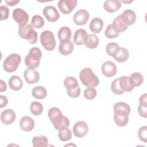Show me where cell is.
<instances>
[{
    "label": "cell",
    "mask_w": 147,
    "mask_h": 147,
    "mask_svg": "<svg viewBox=\"0 0 147 147\" xmlns=\"http://www.w3.org/2000/svg\"><path fill=\"white\" fill-rule=\"evenodd\" d=\"M48 115L55 128L57 130L67 128L70 124L68 118L64 116L61 110L57 107H53L49 109Z\"/></svg>",
    "instance_id": "cell-1"
},
{
    "label": "cell",
    "mask_w": 147,
    "mask_h": 147,
    "mask_svg": "<svg viewBox=\"0 0 147 147\" xmlns=\"http://www.w3.org/2000/svg\"><path fill=\"white\" fill-rule=\"evenodd\" d=\"M42 56V52L40 48L37 47H33L31 48L28 54L25 58V65L30 69H34L37 68L40 64Z\"/></svg>",
    "instance_id": "cell-2"
},
{
    "label": "cell",
    "mask_w": 147,
    "mask_h": 147,
    "mask_svg": "<svg viewBox=\"0 0 147 147\" xmlns=\"http://www.w3.org/2000/svg\"><path fill=\"white\" fill-rule=\"evenodd\" d=\"M79 78L82 83L86 87H96L99 83L98 78L90 68H84L81 70Z\"/></svg>",
    "instance_id": "cell-3"
},
{
    "label": "cell",
    "mask_w": 147,
    "mask_h": 147,
    "mask_svg": "<svg viewBox=\"0 0 147 147\" xmlns=\"http://www.w3.org/2000/svg\"><path fill=\"white\" fill-rule=\"evenodd\" d=\"M18 35L22 38L26 39L29 44H34L37 40V33L33 29V26L29 24L19 26Z\"/></svg>",
    "instance_id": "cell-4"
},
{
    "label": "cell",
    "mask_w": 147,
    "mask_h": 147,
    "mask_svg": "<svg viewBox=\"0 0 147 147\" xmlns=\"http://www.w3.org/2000/svg\"><path fill=\"white\" fill-rule=\"evenodd\" d=\"M21 61L20 55L17 53H11L7 56L3 63V67L5 71L13 72L17 70Z\"/></svg>",
    "instance_id": "cell-5"
},
{
    "label": "cell",
    "mask_w": 147,
    "mask_h": 147,
    "mask_svg": "<svg viewBox=\"0 0 147 147\" xmlns=\"http://www.w3.org/2000/svg\"><path fill=\"white\" fill-rule=\"evenodd\" d=\"M40 41L45 49L53 51L56 46V40L53 33L50 30H44L40 34Z\"/></svg>",
    "instance_id": "cell-6"
},
{
    "label": "cell",
    "mask_w": 147,
    "mask_h": 147,
    "mask_svg": "<svg viewBox=\"0 0 147 147\" xmlns=\"http://www.w3.org/2000/svg\"><path fill=\"white\" fill-rule=\"evenodd\" d=\"M13 20L17 22L19 26L26 24L29 20L28 13L21 8H16L12 13Z\"/></svg>",
    "instance_id": "cell-7"
},
{
    "label": "cell",
    "mask_w": 147,
    "mask_h": 147,
    "mask_svg": "<svg viewBox=\"0 0 147 147\" xmlns=\"http://www.w3.org/2000/svg\"><path fill=\"white\" fill-rule=\"evenodd\" d=\"M77 2L76 0H61L58 2L57 6L61 13L68 14L76 6Z\"/></svg>",
    "instance_id": "cell-8"
},
{
    "label": "cell",
    "mask_w": 147,
    "mask_h": 147,
    "mask_svg": "<svg viewBox=\"0 0 147 147\" xmlns=\"http://www.w3.org/2000/svg\"><path fill=\"white\" fill-rule=\"evenodd\" d=\"M74 136L78 138L84 137L86 136L88 131V127L87 124L83 121L76 122L72 129Z\"/></svg>",
    "instance_id": "cell-9"
},
{
    "label": "cell",
    "mask_w": 147,
    "mask_h": 147,
    "mask_svg": "<svg viewBox=\"0 0 147 147\" xmlns=\"http://www.w3.org/2000/svg\"><path fill=\"white\" fill-rule=\"evenodd\" d=\"M42 13L47 20L51 22L57 21L60 17V14L57 10L53 6L49 5L45 7Z\"/></svg>",
    "instance_id": "cell-10"
},
{
    "label": "cell",
    "mask_w": 147,
    "mask_h": 147,
    "mask_svg": "<svg viewBox=\"0 0 147 147\" xmlns=\"http://www.w3.org/2000/svg\"><path fill=\"white\" fill-rule=\"evenodd\" d=\"M89 13L84 9L78 10L73 16V21L77 25H85L89 19Z\"/></svg>",
    "instance_id": "cell-11"
},
{
    "label": "cell",
    "mask_w": 147,
    "mask_h": 147,
    "mask_svg": "<svg viewBox=\"0 0 147 147\" xmlns=\"http://www.w3.org/2000/svg\"><path fill=\"white\" fill-rule=\"evenodd\" d=\"M102 72L106 77L111 78L114 76L117 72V68L116 65L111 61H107L102 65Z\"/></svg>",
    "instance_id": "cell-12"
},
{
    "label": "cell",
    "mask_w": 147,
    "mask_h": 147,
    "mask_svg": "<svg viewBox=\"0 0 147 147\" xmlns=\"http://www.w3.org/2000/svg\"><path fill=\"white\" fill-rule=\"evenodd\" d=\"M24 77L28 84H34L40 80L39 72L35 69H26L24 73Z\"/></svg>",
    "instance_id": "cell-13"
},
{
    "label": "cell",
    "mask_w": 147,
    "mask_h": 147,
    "mask_svg": "<svg viewBox=\"0 0 147 147\" xmlns=\"http://www.w3.org/2000/svg\"><path fill=\"white\" fill-rule=\"evenodd\" d=\"M16 115L14 110L7 109L3 111L1 115V122L6 125H10L14 122L16 119Z\"/></svg>",
    "instance_id": "cell-14"
},
{
    "label": "cell",
    "mask_w": 147,
    "mask_h": 147,
    "mask_svg": "<svg viewBox=\"0 0 147 147\" xmlns=\"http://www.w3.org/2000/svg\"><path fill=\"white\" fill-rule=\"evenodd\" d=\"M88 36V34L84 29H78L75 32L73 41L76 45H81L86 43Z\"/></svg>",
    "instance_id": "cell-15"
},
{
    "label": "cell",
    "mask_w": 147,
    "mask_h": 147,
    "mask_svg": "<svg viewBox=\"0 0 147 147\" xmlns=\"http://www.w3.org/2000/svg\"><path fill=\"white\" fill-rule=\"evenodd\" d=\"M118 78V83L121 90L124 92H130L134 89L132 86L130 78L127 76H122Z\"/></svg>",
    "instance_id": "cell-16"
},
{
    "label": "cell",
    "mask_w": 147,
    "mask_h": 147,
    "mask_svg": "<svg viewBox=\"0 0 147 147\" xmlns=\"http://www.w3.org/2000/svg\"><path fill=\"white\" fill-rule=\"evenodd\" d=\"M20 126L22 130L30 131L34 127V122L29 116H24L20 119Z\"/></svg>",
    "instance_id": "cell-17"
},
{
    "label": "cell",
    "mask_w": 147,
    "mask_h": 147,
    "mask_svg": "<svg viewBox=\"0 0 147 147\" xmlns=\"http://www.w3.org/2000/svg\"><path fill=\"white\" fill-rule=\"evenodd\" d=\"M121 7V2L118 0H107L103 3L104 9L109 13H114Z\"/></svg>",
    "instance_id": "cell-18"
},
{
    "label": "cell",
    "mask_w": 147,
    "mask_h": 147,
    "mask_svg": "<svg viewBox=\"0 0 147 147\" xmlns=\"http://www.w3.org/2000/svg\"><path fill=\"white\" fill-rule=\"evenodd\" d=\"M122 18L124 22L129 26L133 25L136 20V16L135 12L130 9L124 10L121 14Z\"/></svg>",
    "instance_id": "cell-19"
},
{
    "label": "cell",
    "mask_w": 147,
    "mask_h": 147,
    "mask_svg": "<svg viewBox=\"0 0 147 147\" xmlns=\"http://www.w3.org/2000/svg\"><path fill=\"white\" fill-rule=\"evenodd\" d=\"M73 50L74 45L71 40L60 42V44L59 46V51L62 55H68L72 52Z\"/></svg>",
    "instance_id": "cell-20"
},
{
    "label": "cell",
    "mask_w": 147,
    "mask_h": 147,
    "mask_svg": "<svg viewBox=\"0 0 147 147\" xmlns=\"http://www.w3.org/2000/svg\"><path fill=\"white\" fill-rule=\"evenodd\" d=\"M114 113L129 114L130 113V107L126 103L119 102L114 104L113 106Z\"/></svg>",
    "instance_id": "cell-21"
},
{
    "label": "cell",
    "mask_w": 147,
    "mask_h": 147,
    "mask_svg": "<svg viewBox=\"0 0 147 147\" xmlns=\"http://www.w3.org/2000/svg\"><path fill=\"white\" fill-rule=\"evenodd\" d=\"M103 26V22L102 20L99 17L94 18L90 23L89 28L92 32L99 33L101 32Z\"/></svg>",
    "instance_id": "cell-22"
},
{
    "label": "cell",
    "mask_w": 147,
    "mask_h": 147,
    "mask_svg": "<svg viewBox=\"0 0 147 147\" xmlns=\"http://www.w3.org/2000/svg\"><path fill=\"white\" fill-rule=\"evenodd\" d=\"M71 30L67 26L61 27L57 32L58 38L60 42L67 41L70 40L71 38Z\"/></svg>",
    "instance_id": "cell-23"
},
{
    "label": "cell",
    "mask_w": 147,
    "mask_h": 147,
    "mask_svg": "<svg viewBox=\"0 0 147 147\" xmlns=\"http://www.w3.org/2000/svg\"><path fill=\"white\" fill-rule=\"evenodd\" d=\"M64 86L67 89V92L74 91L79 87L77 79L72 76H67L65 78Z\"/></svg>",
    "instance_id": "cell-24"
},
{
    "label": "cell",
    "mask_w": 147,
    "mask_h": 147,
    "mask_svg": "<svg viewBox=\"0 0 147 147\" xmlns=\"http://www.w3.org/2000/svg\"><path fill=\"white\" fill-rule=\"evenodd\" d=\"M114 29L119 33L127 30L128 25L124 22L121 15H118L113 20L112 24Z\"/></svg>",
    "instance_id": "cell-25"
},
{
    "label": "cell",
    "mask_w": 147,
    "mask_h": 147,
    "mask_svg": "<svg viewBox=\"0 0 147 147\" xmlns=\"http://www.w3.org/2000/svg\"><path fill=\"white\" fill-rule=\"evenodd\" d=\"M9 87L14 91L21 90L23 86V83L21 78L17 75L11 76L8 81Z\"/></svg>",
    "instance_id": "cell-26"
},
{
    "label": "cell",
    "mask_w": 147,
    "mask_h": 147,
    "mask_svg": "<svg viewBox=\"0 0 147 147\" xmlns=\"http://www.w3.org/2000/svg\"><path fill=\"white\" fill-rule=\"evenodd\" d=\"M129 115L124 114H114V121L115 123L120 127L126 126L129 122Z\"/></svg>",
    "instance_id": "cell-27"
},
{
    "label": "cell",
    "mask_w": 147,
    "mask_h": 147,
    "mask_svg": "<svg viewBox=\"0 0 147 147\" xmlns=\"http://www.w3.org/2000/svg\"><path fill=\"white\" fill-rule=\"evenodd\" d=\"M32 94L34 98L38 99H42L47 96V90L43 86H36L32 89Z\"/></svg>",
    "instance_id": "cell-28"
},
{
    "label": "cell",
    "mask_w": 147,
    "mask_h": 147,
    "mask_svg": "<svg viewBox=\"0 0 147 147\" xmlns=\"http://www.w3.org/2000/svg\"><path fill=\"white\" fill-rule=\"evenodd\" d=\"M32 144L34 147H47L48 146V140L42 135L35 136L32 138Z\"/></svg>",
    "instance_id": "cell-29"
},
{
    "label": "cell",
    "mask_w": 147,
    "mask_h": 147,
    "mask_svg": "<svg viewBox=\"0 0 147 147\" xmlns=\"http://www.w3.org/2000/svg\"><path fill=\"white\" fill-rule=\"evenodd\" d=\"M129 57V51L125 48L120 47L119 52L113 58L118 62L123 63L128 59Z\"/></svg>",
    "instance_id": "cell-30"
},
{
    "label": "cell",
    "mask_w": 147,
    "mask_h": 147,
    "mask_svg": "<svg viewBox=\"0 0 147 147\" xmlns=\"http://www.w3.org/2000/svg\"><path fill=\"white\" fill-rule=\"evenodd\" d=\"M132 86L135 87L140 86L142 84L144 81L143 76L139 72H133L129 76Z\"/></svg>",
    "instance_id": "cell-31"
},
{
    "label": "cell",
    "mask_w": 147,
    "mask_h": 147,
    "mask_svg": "<svg viewBox=\"0 0 147 147\" xmlns=\"http://www.w3.org/2000/svg\"><path fill=\"white\" fill-rule=\"evenodd\" d=\"M86 47L90 49H95L99 45V38L97 36L94 34H90L88 39L85 43Z\"/></svg>",
    "instance_id": "cell-32"
},
{
    "label": "cell",
    "mask_w": 147,
    "mask_h": 147,
    "mask_svg": "<svg viewBox=\"0 0 147 147\" xmlns=\"http://www.w3.org/2000/svg\"><path fill=\"white\" fill-rule=\"evenodd\" d=\"M30 110L34 115H40L43 111V106L38 102H32L30 105Z\"/></svg>",
    "instance_id": "cell-33"
},
{
    "label": "cell",
    "mask_w": 147,
    "mask_h": 147,
    "mask_svg": "<svg viewBox=\"0 0 147 147\" xmlns=\"http://www.w3.org/2000/svg\"><path fill=\"white\" fill-rule=\"evenodd\" d=\"M119 46L116 42H109L106 47V53L110 56L114 57L119 52Z\"/></svg>",
    "instance_id": "cell-34"
},
{
    "label": "cell",
    "mask_w": 147,
    "mask_h": 147,
    "mask_svg": "<svg viewBox=\"0 0 147 147\" xmlns=\"http://www.w3.org/2000/svg\"><path fill=\"white\" fill-rule=\"evenodd\" d=\"M58 136L59 139L62 141H67L71 139L72 133L71 131L68 128H65L60 130L59 131Z\"/></svg>",
    "instance_id": "cell-35"
},
{
    "label": "cell",
    "mask_w": 147,
    "mask_h": 147,
    "mask_svg": "<svg viewBox=\"0 0 147 147\" xmlns=\"http://www.w3.org/2000/svg\"><path fill=\"white\" fill-rule=\"evenodd\" d=\"M31 22L32 25L37 29L42 28L45 24L44 18L40 15H34L32 17Z\"/></svg>",
    "instance_id": "cell-36"
},
{
    "label": "cell",
    "mask_w": 147,
    "mask_h": 147,
    "mask_svg": "<svg viewBox=\"0 0 147 147\" xmlns=\"http://www.w3.org/2000/svg\"><path fill=\"white\" fill-rule=\"evenodd\" d=\"M105 34L106 36V37L109 38H117L119 34V33L113 27L112 24H109L105 32Z\"/></svg>",
    "instance_id": "cell-37"
},
{
    "label": "cell",
    "mask_w": 147,
    "mask_h": 147,
    "mask_svg": "<svg viewBox=\"0 0 147 147\" xmlns=\"http://www.w3.org/2000/svg\"><path fill=\"white\" fill-rule=\"evenodd\" d=\"M97 94L96 89L93 87H88L84 91V96L88 100L94 99Z\"/></svg>",
    "instance_id": "cell-38"
},
{
    "label": "cell",
    "mask_w": 147,
    "mask_h": 147,
    "mask_svg": "<svg viewBox=\"0 0 147 147\" xmlns=\"http://www.w3.org/2000/svg\"><path fill=\"white\" fill-rule=\"evenodd\" d=\"M111 89L112 92L116 95H121L123 93V92L121 90L120 87L118 83V78H117L116 79L114 80L111 83Z\"/></svg>",
    "instance_id": "cell-39"
},
{
    "label": "cell",
    "mask_w": 147,
    "mask_h": 147,
    "mask_svg": "<svg viewBox=\"0 0 147 147\" xmlns=\"http://www.w3.org/2000/svg\"><path fill=\"white\" fill-rule=\"evenodd\" d=\"M138 135L140 140L142 142H147V126H141L138 131Z\"/></svg>",
    "instance_id": "cell-40"
},
{
    "label": "cell",
    "mask_w": 147,
    "mask_h": 147,
    "mask_svg": "<svg viewBox=\"0 0 147 147\" xmlns=\"http://www.w3.org/2000/svg\"><path fill=\"white\" fill-rule=\"evenodd\" d=\"M0 11L1 14V20H7L9 17V9L8 7L4 5H1L0 7Z\"/></svg>",
    "instance_id": "cell-41"
},
{
    "label": "cell",
    "mask_w": 147,
    "mask_h": 147,
    "mask_svg": "<svg viewBox=\"0 0 147 147\" xmlns=\"http://www.w3.org/2000/svg\"><path fill=\"white\" fill-rule=\"evenodd\" d=\"M138 112L140 116L146 118L147 117V105L140 104L138 107Z\"/></svg>",
    "instance_id": "cell-42"
},
{
    "label": "cell",
    "mask_w": 147,
    "mask_h": 147,
    "mask_svg": "<svg viewBox=\"0 0 147 147\" xmlns=\"http://www.w3.org/2000/svg\"><path fill=\"white\" fill-rule=\"evenodd\" d=\"M8 103L7 98L3 95H0V108H3Z\"/></svg>",
    "instance_id": "cell-43"
},
{
    "label": "cell",
    "mask_w": 147,
    "mask_h": 147,
    "mask_svg": "<svg viewBox=\"0 0 147 147\" xmlns=\"http://www.w3.org/2000/svg\"><path fill=\"white\" fill-rule=\"evenodd\" d=\"M139 103L140 105H147V95L146 93L140 96L139 99Z\"/></svg>",
    "instance_id": "cell-44"
},
{
    "label": "cell",
    "mask_w": 147,
    "mask_h": 147,
    "mask_svg": "<svg viewBox=\"0 0 147 147\" xmlns=\"http://www.w3.org/2000/svg\"><path fill=\"white\" fill-rule=\"evenodd\" d=\"M20 1L19 0H9V1H5V3L9 5V6H13L15 5H16L17 3H19Z\"/></svg>",
    "instance_id": "cell-45"
},
{
    "label": "cell",
    "mask_w": 147,
    "mask_h": 147,
    "mask_svg": "<svg viewBox=\"0 0 147 147\" xmlns=\"http://www.w3.org/2000/svg\"><path fill=\"white\" fill-rule=\"evenodd\" d=\"M6 84L5 82L3 80H1V87H0V91L3 92L6 90Z\"/></svg>",
    "instance_id": "cell-46"
}]
</instances>
